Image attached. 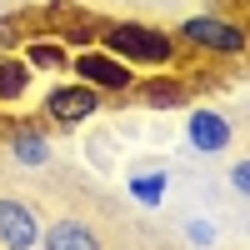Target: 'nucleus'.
I'll return each instance as SVG.
<instances>
[{"instance_id":"9","label":"nucleus","mask_w":250,"mask_h":250,"mask_svg":"<svg viewBox=\"0 0 250 250\" xmlns=\"http://www.w3.org/2000/svg\"><path fill=\"white\" fill-rule=\"evenodd\" d=\"M25 90H30V60L0 50V100L15 105V100H25Z\"/></svg>"},{"instance_id":"14","label":"nucleus","mask_w":250,"mask_h":250,"mask_svg":"<svg viewBox=\"0 0 250 250\" xmlns=\"http://www.w3.org/2000/svg\"><path fill=\"white\" fill-rule=\"evenodd\" d=\"M10 40H15V20H0V45L10 50Z\"/></svg>"},{"instance_id":"6","label":"nucleus","mask_w":250,"mask_h":250,"mask_svg":"<svg viewBox=\"0 0 250 250\" xmlns=\"http://www.w3.org/2000/svg\"><path fill=\"white\" fill-rule=\"evenodd\" d=\"M185 130H190V145L200 155H220L225 145H230V120H225L220 110H190V125H185Z\"/></svg>"},{"instance_id":"3","label":"nucleus","mask_w":250,"mask_h":250,"mask_svg":"<svg viewBox=\"0 0 250 250\" xmlns=\"http://www.w3.org/2000/svg\"><path fill=\"white\" fill-rule=\"evenodd\" d=\"M70 70H75V80H85L95 90H130L135 85V70L115 50H90L85 45L80 55H70Z\"/></svg>"},{"instance_id":"7","label":"nucleus","mask_w":250,"mask_h":250,"mask_svg":"<svg viewBox=\"0 0 250 250\" xmlns=\"http://www.w3.org/2000/svg\"><path fill=\"white\" fill-rule=\"evenodd\" d=\"M5 145H10V155H15L20 165H45V160H50V140H45L40 125H10V130H5Z\"/></svg>"},{"instance_id":"1","label":"nucleus","mask_w":250,"mask_h":250,"mask_svg":"<svg viewBox=\"0 0 250 250\" xmlns=\"http://www.w3.org/2000/svg\"><path fill=\"white\" fill-rule=\"evenodd\" d=\"M100 40L125 65H170L180 50L175 35H165L160 25H140V20H110V25H100Z\"/></svg>"},{"instance_id":"10","label":"nucleus","mask_w":250,"mask_h":250,"mask_svg":"<svg viewBox=\"0 0 250 250\" xmlns=\"http://www.w3.org/2000/svg\"><path fill=\"white\" fill-rule=\"evenodd\" d=\"M25 60H30V70H70V50H65V40L60 35H40L25 45Z\"/></svg>"},{"instance_id":"13","label":"nucleus","mask_w":250,"mask_h":250,"mask_svg":"<svg viewBox=\"0 0 250 250\" xmlns=\"http://www.w3.org/2000/svg\"><path fill=\"white\" fill-rule=\"evenodd\" d=\"M230 185H235L240 195H250V160H240L235 170H230Z\"/></svg>"},{"instance_id":"11","label":"nucleus","mask_w":250,"mask_h":250,"mask_svg":"<svg viewBox=\"0 0 250 250\" xmlns=\"http://www.w3.org/2000/svg\"><path fill=\"white\" fill-rule=\"evenodd\" d=\"M185 80H170V75H155V80H145L140 85V100L150 110H175V105H185Z\"/></svg>"},{"instance_id":"2","label":"nucleus","mask_w":250,"mask_h":250,"mask_svg":"<svg viewBox=\"0 0 250 250\" xmlns=\"http://www.w3.org/2000/svg\"><path fill=\"white\" fill-rule=\"evenodd\" d=\"M180 40L195 50H210V55H245L250 50V30L225 15H190L180 25Z\"/></svg>"},{"instance_id":"15","label":"nucleus","mask_w":250,"mask_h":250,"mask_svg":"<svg viewBox=\"0 0 250 250\" xmlns=\"http://www.w3.org/2000/svg\"><path fill=\"white\" fill-rule=\"evenodd\" d=\"M245 10H250V0H245Z\"/></svg>"},{"instance_id":"12","label":"nucleus","mask_w":250,"mask_h":250,"mask_svg":"<svg viewBox=\"0 0 250 250\" xmlns=\"http://www.w3.org/2000/svg\"><path fill=\"white\" fill-rule=\"evenodd\" d=\"M165 185H170V175H165V170H140V175L125 180V190H130L140 205H160V200H165Z\"/></svg>"},{"instance_id":"4","label":"nucleus","mask_w":250,"mask_h":250,"mask_svg":"<svg viewBox=\"0 0 250 250\" xmlns=\"http://www.w3.org/2000/svg\"><path fill=\"white\" fill-rule=\"evenodd\" d=\"M100 110V90L85 85V80H75V85H55L45 95V120L55 125H80V120H90Z\"/></svg>"},{"instance_id":"8","label":"nucleus","mask_w":250,"mask_h":250,"mask_svg":"<svg viewBox=\"0 0 250 250\" xmlns=\"http://www.w3.org/2000/svg\"><path fill=\"white\" fill-rule=\"evenodd\" d=\"M45 250H100V240H95V230L85 220H55L50 230H45Z\"/></svg>"},{"instance_id":"5","label":"nucleus","mask_w":250,"mask_h":250,"mask_svg":"<svg viewBox=\"0 0 250 250\" xmlns=\"http://www.w3.org/2000/svg\"><path fill=\"white\" fill-rule=\"evenodd\" d=\"M40 245V220L30 205L0 200V250H35Z\"/></svg>"}]
</instances>
